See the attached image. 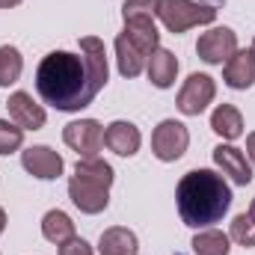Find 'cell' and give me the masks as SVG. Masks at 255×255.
Wrapping results in <instances>:
<instances>
[{
    "instance_id": "6da1fadb",
    "label": "cell",
    "mask_w": 255,
    "mask_h": 255,
    "mask_svg": "<svg viewBox=\"0 0 255 255\" xmlns=\"http://www.w3.org/2000/svg\"><path fill=\"white\" fill-rule=\"evenodd\" d=\"M110 65L107 48L98 36L80 39V54L74 51H51L36 68V92L39 98L60 110L77 113L95 101V95L107 86Z\"/></svg>"
},
{
    "instance_id": "7a4b0ae2",
    "label": "cell",
    "mask_w": 255,
    "mask_h": 255,
    "mask_svg": "<svg viewBox=\"0 0 255 255\" xmlns=\"http://www.w3.org/2000/svg\"><path fill=\"white\" fill-rule=\"evenodd\" d=\"M175 205L181 214V223L190 229H211L214 223H220L229 208H232V187L226 181V175L214 172V169H190L187 175H181L178 187H175Z\"/></svg>"
},
{
    "instance_id": "3957f363",
    "label": "cell",
    "mask_w": 255,
    "mask_h": 255,
    "mask_svg": "<svg viewBox=\"0 0 255 255\" xmlns=\"http://www.w3.org/2000/svg\"><path fill=\"white\" fill-rule=\"evenodd\" d=\"M113 166L104 157H80L74 163V175L68 178V199L80 214H101L110 205V187H113Z\"/></svg>"
},
{
    "instance_id": "277c9868",
    "label": "cell",
    "mask_w": 255,
    "mask_h": 255,
    "mask_svg": "<svg viewBox=\"0 0 255 255\" xmlns=\"http://www.w3.org/2000/svg\"><path fill=\"white\" fill-rule=\"evenodd\" d=\"M157 21L166 27V33L181 36L190 27H205L217 21V9L202 0H160Z\"/></svg>"
},
{
    "instance_id": "5b68a950",
    "label": "cell",
    "mask_w": 255,
    "mask_h": 255,
    "mask_svg": "<svg viewBox=\"0 0 255 255\" xmlns=\"http://www.w3.org/2000/svg\"><path fill=\"white\" fill-rule=\"evenodd\" d=\"M187 145H190V130L178 119H163L160 125L154 128V133H151V151H154V157L160 163L181 160Z\"/></svg>"
},
{
    "instance_id": "8992f818",
    "label": "cell",
    "mask_w": 255,
    "mask_h": 255,
    "mask_svg": "<svg viewBox=\"0 0 255 255\" xmlns=\"http://www.w3.org/2000/svg\"><path fill=\"white\" fill-rule=\"evenodd\" d=\"M214 98H217V80L211 74L193 71L184 80V86L178 89L175 107L181 116H202L208 110V104H214Z\"/></svg>"
},
{
    "instance_id": "52a82bcc",
    "label": "cell",
    "mask_w": 255,
    "mask_h": 255,
    "mask_svg": "<svg viewBox=\"0 0 255 255\" xmlns=\"http://www.w3.org/2000/svg\"><path fill=\"white\" fill-rule=\"evenodd\" d=\"M235 51H238V33L232 27H211L196 42L199 60L208 65H226Z\"/></svg>"
},
{
    "instance_id": "ba28073f",
    "label": "cell",
    "mask_w": 255,
    "mask_h": 255,
    "mask_svg": "<svg viewBox=\"0 0 255 255\" xmlns=\"http://www.w3.org/2000/svg\"><path fill=\"white\" fill-rule=\"evenodd\" d=\"M63 142L80 157H98L104 148V125L95 119H77L63 128Z\"/></svg>"
},
{
    "instance_id": "9c48e42d",
    "label": "cell",
    "mask_w": 255,
    "mask_h": 255,
    "mask_svg": "<svg viewBox=\"0 0 255 255\" xmlns=\"http://www.w3.org/2000/svg\"><path fill=\"white\" fill-rule=\"evenodd\" d=\"M21 166L39 181H54V178L63 175L65 160L63 154L54 151L51 145H30V148L21 151Z\"/></svg>"
},
{
    "instance_id": "30bf717a",
    "label": "cell",
    "mask_w": 255,
    "mask_h": 255,
    "mask_svg": "<svg viewBox=\"0 0 255 255\" xmlns=\"http://www.w3.org/2000/svg\"><path fill=\"white\" fill-rule=\"evenodd\" d=\"M214 163H217V169H220L223 175H229L235 184H241V187L253 184V163H250L247 151H241L238 145L220 142V145L214 148Z\"/></svg>"
},
{
    "instance_id": "8fae6325",
    "label": "cell",
    "mask_w": 255,
    "mask_h": 255,
    "mask_svg": "<svg viewBox=\"0 0 255 255\" xmlns=\"http://www.w3.org/2000/svg\"><path fill=\"white\" fill-rule=\"evenodd\" d=\"M6 110H9V119H12L18 128H24V130H42L45 122H48L45 107H42V104H36V101H33V95H30V92H24V89H18V92H12V95H9Z\"/></svg>"
},
{
    "instance_id": "7c38bea8",
    "label": "cell",
    "mask_w": 255,
    "mask_h": 255,
    "mask_svg": "<svg viewBox=\"0 0 255 255\" xmlns=\"http://www.w3.org/2000/svg\"><path fill=\"white\" fill-rule=\"evenodd\" d=\"M104 145L119 154V157H133L142 145V133L133 122H125V119H116L104 128Z\"/></svg>"
},
{
    "instance_id": "4fadbf2b",
    "label": "cell",
    "mask_w": 255,
    "mask_h": 255,
    "mask_svg": "<svg viewBox=\"0 0 255 255\" xmlns=\"http://www.w3.org/2000/svg\"><path fill=\"white\" fill-rule=\"evenodd\" d=\"M223 80L235 92H244V89L255 86V51L253 48L250 51H241L238 48L229 57V63L223 65Z\"/></svg>"
},
{
    "instance_id": "5bb4252c",
    "label": "cell",
    "mask_w": 255,
    "mask_h": 255,
    "mask_svg": "<svg viewBox=\"0 0 255 255\" xmlns=\"http://www.w3.org/2000/svg\"><path fill=\"white\" fill-rule=\"evenodd\" d=\"M145 74H148V80H151L154 89H169V86H175V77H178V60H175V54L166 51V48H157V51L148 57Z\"/></svg>"
},
{
    "instance_id": "9a60e30c",
    "label": "cell",
    "mask_w": 255,
    "mask_h": 255,
    "mask_svg": "<svg viewBox=\"0 0 255 255\" xmlns=\"http://www.w3.org/2000/svg\"><path fill=\"white\" fill-rule=\"evenodd\" d=\"M98 253L101 255H136L139 253V241L136 235L125 229V226H113V229H104L101 238H98Z\"/></svg>"
},
{
    "instance_id": "2e32d148",
    "label": "cell",
    "mask_w": 255,
    "mask_h": 255,
    "mask_svg": "<svg viewBox=\"0 0 255 255\" xmlns=\"http://www.w3.org/2000/svg\"><path fill=\"white\" fill-rule=\"evenodd\" d=\"M211 130H214L217 136H223L226 142L241 139V136H244V116H241V110H238L235 104H220V107H214V113H211Z\"/></svg>"
},
{
    "instance_id": "e0dca14e",
    "label": "cell",
    "mask_w": 255,
    "mask_h": 255,
    "mask_svg": "<svg viewBox=\"0 0 255 255\" xmlns=\"http://www.w3.org/2000/svg\"><path fill=\"white\" fill-rule=\"evenodd\" d=\"M116 65H119V74L122 77H139L142 71H145V65H148V57L128 39L125 33H119L116 36Z\"/></svg>"
},
{
    "instance_id": "ac0fdd59",
    "label": "cell",
    "mask_w": 255,
    "mask_h": 255,
    "mask_svg": "<svg viewBox=\"0 0 255 255\" xmlns=\"http://www.w3.org/2000/svg\"><path fill=\"white\" fill-rule=\"evenodd\" d=\"M42 238L51 241V244H57V247H63V244H68L71 238H77V235H74L71 217H68L65 211H60V208L48 211V214L42 217Z\"/></svg>"
},
{
    "instance_id": "d6986e66",
    "label": "cell",
    "mask_w": 255,
    "mask_h": 255,
    "mask_svg": "<svg viewBox=\"0 0 255 255\" xmlns=\"http://www.w3.org/2000/svg\"><path fill=\"white\" fill-rule=\"evenodd\" d=\"M190 247L196 255H229L232 253V238L223 235L220 229H199Z\"/></svg>"
},
{
    "instance_id": "ffe728a7",
    "label": "cell",
    "mask_w": 255,
    "mask_h": 255,
    "mask_svg": "<svg viewBox=\"0 0 255 255\" xmlns=\"http://www.w3.org/2000/svg\"><path fill=\"white\" fill-rule=\"evenodd\" d=\"M24 71V57L15 45H3L0 48V86H12L21 80Z\"/></svg>"
},
{
    "instance_id": "44dd1931",
    "label": "cell",
    "mask_w": 255,
    "mask_h": 255,
    "mask_svg": "<svg viewBox=\"0 0 255 255\" xmlns=\"http://www.w3.org/2000/svg\"><path fill=\"white\" fill-rule=\"evenodd\" d=\"M229 238H232L238 247H244V250H253V247H255V220L250 217V214H238V217L232 220Z\"/></svg>"
},
{
    "instance_id": "7402d4cb",
    "label": "cell",
    "mask_w": 255,
    "mask_h": 255,
    "mask_svg": "<svg viewBox=\"0 0 255 255\" xmlns=\"http://www.w3.org/2000/svg\"><path fill=\"white\" fill-rule=\"evenodd\" d=\"M24 128H18L12 119H0V154H12L24 145Z\"/></svg>"
},
{
    "instance_id": "603a6c76",
    "label": "cell",
    "mask_w": 255,
    "mask_h": 255,
    "mask_svg": "<svg viewBox=\"0 0 255 255\" xmlns=\"http://www.w3.org/2000/svg\"><path fill=\"white\" fill-rule=\"evenodd\" d=\"M60 255H95V253H92V247L83 238H71L68 244L60 247Z\"/></svg>"
},
{
    "instance_id": "cb8c5ba5",
    "label": "cell",
    "mask_w": 255,
    "mask_h": 255,
    "mask_svg": "<svg viewBox=\"0 0 255 255\" xmlns=\"http://www.w3.org/2000/svg\"><path fill=\"white\" fill-rule=\"evenodd\" d=\"M247 157H250V163H255V130L247 136Z\"/></svg>"
},
{
    "instance_id": "d4e9b609",
    "label": "cell",
    "mask_w": 255,
    "mask_h": 255,
    "mask_svg": "<svg viewBox=\"0 0 255 255\" xmlns=\"http://www.w3.org/2000/svg\"><path fill=\"white\" fill-rule=\"evenodd\" d=\"M18 3H24V0H0V9H12V6H18Z\"/></svg>"
},
{
    "instance_id": "484cf974",
    "label": "cell",
    "mask_w": 255,
    "mask_h": 255,
    "mask_svg": "<svg viewBox=\"0 0 255 255\" xmlns=\"http://www.w3.org/2000/svg\"><path fill=\"white\" fill-rule=\"evenodd\" d=\"M3 232H6V211L0 208V235H3Z\"/></svg>"
},
{
    "instance_id": "4316f807",
    "label": "cell",
    "mask_w": 255,
    "mask_h": 255,
    "mask_svg": "<svg viewBox=\"0 0 255 255\" xmlns=\"http://www.w3.org/2000/svg\"><path fill=\"white\" fill-rule=\"evenodd\" d=\"M247 214H250V217H253V220H255V199H253V202H250V211H247Z\"/></svg>"
},
{
    "instance_id": "83f0119b",
    "label": "cell",
    "mask_w": 255,
    "mask_h": 255,
    "mask_svg": "<svg viewBox=\"0 0 255 255\" xmlns=\"http://www.w3.org/2000/svg\"><path fill=\"white\" fill-rule=\"evenodd\" d=\"M253 51H255V42H253Z\"/></svg>"
}]
</instances>
